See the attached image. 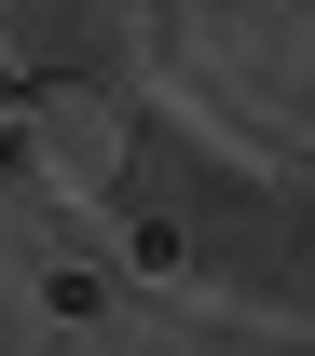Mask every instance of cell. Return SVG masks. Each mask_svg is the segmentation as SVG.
Masks as SVG:
<instances>
[{
  "label": "cell",
  "mask_w": 315,
  "mask_h": 356,
  "mask_svg": "<svg viewBox=\"0 0 315 356\" xmlns=\"http://www.w3.org/2000/svg\"><path fill=\"white\" fill-rule=\"evenodd\" d=\"M14 165L42 178L55 206H96V192H124V165H137V110L110 83H42L14 110Z\"/></svg>",
  "instance_id": "cell-1"
}]
</instances>
